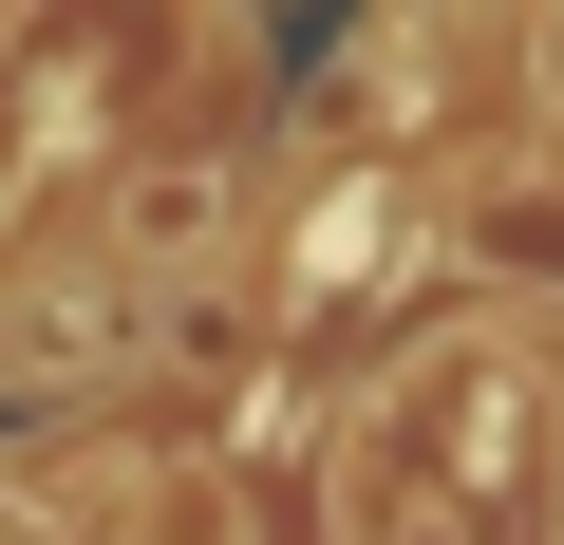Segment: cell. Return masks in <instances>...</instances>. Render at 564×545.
<instances>
[{
  "mask_svg": "<svg viewBox=\"0 0 564 545\" xmlns=\"http://www.w3.org/2000/svg\"><path fill=\"white\" fill-rule=\"evenodd\" d=\"M358 489H433V508H395V526H358V545H564V433H545V395H527V358L508 339H433L377 414H358Z\"/></svg>",
  "mask_w": 564,
  "mask_h": 545,
  "instance_id": "obj_1",
  "label": "cell"
}]
</instances>
